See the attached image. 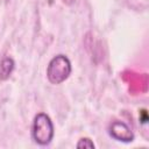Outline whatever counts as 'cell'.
Segmentation results:
<instances>
[{"mask_svg": "<svg viewBox=\"0 0 149 149\" xmlns=\"http://www.w3.org/2000/svg\"><path fill=\"white\" fill-rule=\"evenodd\" d=\"M62 2H63L64 5H66V6H71V5L74 2V0H62Z\"/></svg>", "mask_w": 149, "mask_h": 149, "instance_id": "7", "label": "cell"}, {"mask_svg": "<svg viewBox=\"0 0 149 149\" xmlns=\"http://www.w3.org/2000/svg\"><path fill=\"white\" fill-rule=\"evenodd\" d=\"M76 147L78 149H83V148H87V149H94L95 148V144L93 143V141L90 139V137H81L78 143L76 144Z\"/></svg>", "mask_w": 149, "mask_h": 149, "instance_id": "5", "label": "cell"}, {"mask_svg": "<svg viewBox=\"0 0 149 149\" xmlns=\"http://www.w3.org/2000/svg\"><path fill=\"white\" fill-rule=\"evenodd\" d=\"M71 71L72 65L70 59L65 55L59 54L50 59L47 66V78L51 84L58 85L69 78Z\"/></svg>", "mask_w": 149, "mask_h": 149, "instance_id": "2", "label": "cell"}, {"mask_svg": "<svg viewBox=\"0 0 149 149\" xmlns=\"http://www.w3.org/2000/svg\"><path fill=\"white\" fill-rule=\"evenodd\" d=\"M140 121H141V123H147V121H148V114H147V111L146 109H142L141 112H140Z\"/></svg>", "mask_w": 149, "mask_h": 149, "instance_id": "6", "label": "cell"}, {"mask_svg": "<svg viewBox=\"0 0 149 149\" xmlns=\"http://www.w3.org/2000/svg\"><path fill=\"white\" fill-rule=\"evenodd\" d=\"M33 140L38 146H48L55 135L54 123L47 113H37L33 120L31 127Z\"/></svg>", "mask_w": 149, "mask_h": 149, "instance_id": "1", "label": "cell"}, {"mask_svg": "<svg viewBox=\"0 0 149 149\" xmlns=\"http://www.w3.org/2000/svg\"><path fill=\"white\" fill-rule=\"evenodd\" d=\"M108 133L113 139L125 143L133 142L135 137L130 127L123 121H113L108 128Z\"/></svg>", "mask_w": 149, "mask_h": 149, "instance_id": "3", "label": "cell"}, {"mask_svg": "<svg viewBox=\"0 0 149 149\" xmlns=\"http://www.w3.org/2000/svg\"><path fill=\"white\" fill-rule=\"evenodd\" d=\"M15 69V62L12 57H3L0 62V80H7Z\"/></svg>", "mask_w": 149, "mask_h": 149, "instance_id": "4", "label": "cell"}]
</instances>
